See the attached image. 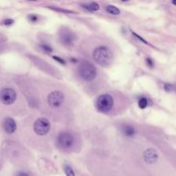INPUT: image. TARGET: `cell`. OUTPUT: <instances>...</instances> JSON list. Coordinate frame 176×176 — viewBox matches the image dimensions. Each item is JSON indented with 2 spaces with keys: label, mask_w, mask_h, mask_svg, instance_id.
<instances>
[{
  "label": "cell",
  "mask_w": 176,
  "mask_h": 176,
  "mask_svg": "<svg viewBox=\"0 0 176 176\" xmlns=\"http://www.w3.org/2000/svg\"><path fill=\"white\" fill-rule=\"evenodd\" d=\"M93 58L98 64L102 66H108L111 64L114 57L112 51L108 47L100 46L93 52Z\"/></svg>",
  "instance_id": "obj_1"
},
{
  "label": "cell",
  "mask_w": 176,
  "mask_h": 176,
  "mask_svg": "<svg viewBox=\"0 0 176 176\" xmlns=\"http://www.w3.org/2000/svg\"><path fill=\"white\" fill-rule=\"evenodd\" d=\"M78 74L80 77L84 81H92L96 77V68L90 62L83 61L78 67Z\"/></svg>",
  "instance_id": "obj_2"
},
{
  "label": "cell",
  "mask_w": 176,
  "mask_h": 176,
  "mask_svg": "<svg viewBox=\"0 0 176 176\" xmlns=\"http://www.w3.org/2000/svg\"><path fill=\"white\" fill-rule=\"evenodd\" d=\"M97 110L101 113H108L114 107V99L109 94H103L97 98L96 100Z\"/></svg>",
  "instance_id": "obj_3"
},
{
  "label": "cell",
  "mask_w": 176,
  "mask_h": 176,
  "mask_svg": "<svg viewBox=\"0 0 176 176\" xmlns=\"http://www.w3.org/2000/svg\"><path fill=\"white\" fill-rule=\"evenodd\" d=\"M50 122L46 118H40L38 119L34 125V131L39 136H44L47 134L50 131Z\"/></svg>",
  "instance_id": "obj_4"
},
{
  "label": "cell",
  "mask_w": 176,
  "mask_h": 176,
  "mask_svg": "<svg viewBox=\"0 0 176 176\" xmlns=\"http://www.w3.org/2000/svg\"><path fill=\"white\" fill-rule=\"evenodd\" d=\"M57 143L58 147L63 149H68L73 145L74 137L69 132H61L58 137Z\"/></svg>",
  "instance_id": "obj_5"
},
{
  "label": "cell",
  "mask_w": 176,
  "mask_h": 176,
  "mask_svg": "<svg viewBox=\"0 0 176 176\" xmlns=\"http://www.w3.org/2000/svg\"><path fill=\"white\" fill-rule=\"evenodd\" d=\"M64 101V96L61 91H53L47 96V102L51 108H59Z\"/></svg>",
  "instance_id": "obj_6"
},
{
  "label": "cell",
  "mask_w": 176,
  "mask_h": 176,
  "mask_svg": "<svg viewBox=\"0 0 176 176\" xmlns=\"http://www.w3.org/2000/svg\"><path fill=\"white\" fill-rule=\"evenodd\" d=\"M17 99L16 91L10 88H5L0 91V101L5 105H11Z\"/></svg>",
  "instance_id": "obj_7"
},
{
  "label": "cell",
  "mask_w": 176,
  "mask_h": 176,
  "mask_svg": "<svg viewBox=\"0 0 176 176\" xmlns=\"http://www.w3.org/2000/svg\"><path fill=\"white\" fill-rule=\"evenodd\" d=\"M143 159L147 163L152 164L158 159V154L154 149H147L143 153Z\"/></svg>",
  "instance_id": "obj_8"
},
{
  "label": "cell",
  "mask_w": 176,
  "mask_h": 176,
  "mask_svg": "<svg viewBox=\"0 0 176 176\" xmlns=\"http://www.w3.org/2000/svg\"><path fill=\"white\" fill-rule=\"evenodd\" d=\"M3 127L7 133L11 134L17 130V124L12 118H6L3 122Z\"/></svg>",
  "instance_id": "obj_9"
},
{
  "label": "cell",
  "mask_w": 176,
  "mask_h": 176,
  "mask_svg": "<svg viewBox=\"0 0 176 176\" xmlns=\"http://www.w3.org/2000/svg\"><path fill=\"white\" fill-rule=\"evenodd\" d=\"M75 34L71 32H63L60 34V39H61V41H62L63 44L66 46H71L73 44V41L75 40Z\"/></svg>",
  "instance_id": "obj_10"
},
{
  "label": "cell",
  "mask_w": 176,
  "mask_h": 176,
  "mask_svg": "<svg viewBox=\"0 0 176 176\" xmlns=\"http://www.w3.org/2000/svg\"><path fill=\"white\" fill-rule=\"evenodd\" d=\"M122 131L124 133V135L125 137H131L135 135L136 131L134 129V127H132L131 125H125L122 129Z\"/></svg>",
  "instance_id": "obj_11"
},
{
  "label": "cell",
  "mask_w": 176,
  "mask_h": 176,
  "mask_svg": "<svg viewBox=\"0 0 176 176\" xmlns=\"http://www.w3.org/2000/svg\"><path fill=\"white\" fill-rule=\"evenodd\" d=\"M82 6L89 11H97L100 9L99 5L97 3H95V2L90 3V4H87V5H82Z\"/></svg>",
  "instance_id": "obj_12"
},
{
  "label": "cell",
  "mask_w": 176,
  "mask_h": 176,
  "mask_svg": "<svg viewBox=\"0 0 176 176\" xmlns=\"http://www.w3.org/2000/svg\"><path fill=\"white\" fill-rule=\"evenodd\" d=\"M106 11L108 12L109 14H112V15H119L120 13L119 9H118L117 7H115L114 5L106 6Z\"/></svg>",
  "instance_id": "obj_13"
},
{
  "label": "cell",
  "mask_w": 176,
  "mask_h": 176,
  "mask_svg": "<svg viewBox=\"0 0 176 176\" xmlns=\"http://www.w3.org/2000/svg\"><path fill=\"white\" fill-rule=\"evenodd\" d=\"M148 106V100L145 97H142L139 101H138V107L141 109H144Z\"/></svg>",
  "instance_id": "obj_14"
},
{
  "label": "cell",
  "mask_w": 176,
  "mask_h": 176,
  "mask_svg": "<svg viewBox=\"0 0 176 176\" xmlns=\"http://www.w3.org/2000/svg\"><path fill=\"white\" fill-rule=\"evenodd\" d=\"M64 173L66 176H75V172L73 171V169L68 166V165H65L64 168Z\"/></svg>",
  "instance_id": "obj_15"
},
{
  "label": "cell",
  "mask_w": 176,
  "mask_h": 176,
  "mask_svg": "<svg viewBox=\"0 0 176 176\" xmlns=\"http://www.w3.org/2000/svg\"><path fill=\"white\" fill-rule=\"evenodd\" d=\"M40 48L43 50V51L46 52V53H52L53 50H52V46H50L49 45H46V44H41L40 46Z\"/></svg>",
  "instance_id": "obj_16"
},
{
  "label": "cell",
  "mask_w": 176,
  "mask_h": 176,
  "mask_svg": "<svg viewBox=\"0 0 176 176\" xmlns=\"http://www.w3.org/2000/svg\"><path fill=\"white\" fill-rule=\"evenodd\" d=\"M29 19L30 22L32 23H35L37 20H38V17L36 15H34V14H31V15H29Z\"/></svg>",
  "instance_id": "obj_17"
},
{
  "label": "cell",
  "mask_w": 176,
  "mask_h": 176,
  "mask_svg": "<svg viewBox=\"0 0 176 176\" xmlns=\"http://www.w3.org/2000/svg\"><path fill=\"white\" fill-rule=\"evenodd\" d=\"M3 24L5 25V26H11L14 23V21L12 19H5V21H3Z\"/></svg>",
  "instance_id": "obj_18"
},
{
  "label": "cell",
  "mask_w": 176,
  "mask_h": 176,
  "mask_svg": "<svg viewBox=\"0 0 176 176\" xmlns=\"http://www.w3.org/2000/svg\"><path fill=\"white\" fill-rule=\"evenodd\" d=\"M164 90L166 91H168V92H170V91L174 90V87H173V85L169 84V83H166L164 85Z\"/></svg>",
  "instance_id": "obj_19"
},
{
  "label": "cell",
  "mask_w": 176,
  "mask_h": 176,
  "mask_svg": "<svg viewBox=\"0 0 176 176\" xmlns=\"http://www.w3.org/2000/svg\"><path fill=\"white\" fill-rule=\"evenodd\" d=\"M52 58H53V59H55V60H56V61H58V62L59 63V64H64V65L65 64V61H64V60L63 58H60L58 57V56H53Z\"/></svg>",
  "instance_id": "obj_20"
},
{
  "label": "cell",
  "mask_w": 176,
  "mask_h": 176,
  "mask_svg": "<svg viewBox=\"0 0 176 176\" xmlns=\"http://www.w3.org/2000/svg\"><path fill=\"white\" fill-rule=\"evenodd\" d=\"M132 34H133V35H135V36H136L137 38H138L139 40H141V41H142V42H143V43H145V44H149V43H148V42H147V41H146V40H144L143 38H142V37H141L140 35H138V34H137L136 33H135V32H132Z\"/></svg>",
  "instance_id": "obj_21"
},
{
  "label": "cell",
  "mask_w": 176,
  "mask_h": 176,
  "mask_svg": "<svg viewBox=\"0 0 176 176\" xmlns=\"http://www.w3.org/2000/svg\"><path fill=\"white\" fill-rule=\"evenodd\" d=\"M146 62H147V64L149 66V67H153L154 66V63L153 60L151 59V58H146Z\"/></svg>",
  "instance_id": "obj_22"
},
{
  "label": "cell",
  "mask_w": 176,
  "mask_h": 176,
  "mask_svg": "<svg viewBox=\"0 0 176 176\" xmlns=\"http://www.w3.org/2000/svg\"><path fill=\"white\" fill-rule=\"evenodd\" d=\"M50 9L53 10V11H64V13H73L72 11H65V10H60L58 8H53V7H50Z\"/></svg>",
  "instance_id": "obj_23"
},
{
  "label": "cell",
  "mask_w": 176,
  "mask_h": 176,
  "mask_svg": "<svg viewBox=\"0 0 176 176\" xmlns=\"http://www.w3.org/2000/svg\"><path fill=\"white\" fill-rule=\"evenodd\" d=\"M17 176H29V174H27V173H25V172H20V173L17 174Z\"/></svg>",
  "instance_id": "obj_24"
},
{
  "label": "cell",
  "mask_w": 176,
  "mask_h": 176,
  "mask_svg": "<svg viewBox=\"0 0 176 176\" xmlns=\"http://www.w3.org/2000/svg\"><path fill=\"white\" fill-rule=\"evenodd\" d=\"M172 3H173L174 5H176V0H172Z\"/></svg>",
  "instance_id": "obj_25"
},
{
  "label": "cell",
  "mask_w": 176,
  "mask_h": 176,
  "mask_svg": "<svg viewBox=\"0 0 176 176\" xmlns=\"http://www.w3.org/2000/svg\"><path fill=\"white\" fill-rule=\"evenodd\" d=\"M71 61H72V62H75V63L77 62V59H74V58H71Z\"/></svg>",
  "instance_id": "obj_26"
},
{
  "label": "cell",
  "mask_w": 176,
  "mask_h": 176,
  "mask_svg": "<svg viewBox=\"0 0 176 176\" xmlns=\"http://www.w3.org/2000/svg\"><path fill=\"white\" fill-rule=\"evenodd\" d=\"M122 1H124V2H125V1H128V0H122Z\"/></svg>",
  "instance_id": "obj_27"
}]
</instances>
